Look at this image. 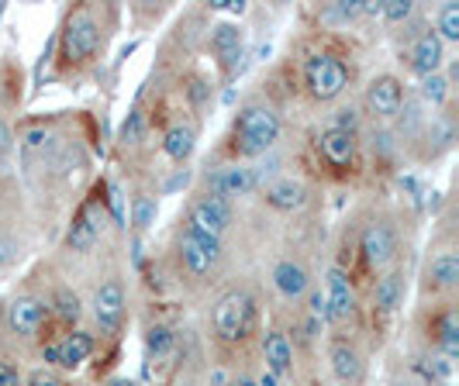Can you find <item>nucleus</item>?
<instances>
[{
    "instance_id": "1",
    "label": "nucleus",
    "mask_w": 459,
    "mask_h": 386,
    "mask_svg": "<svg viewBox=\"0 0 459 386\" xmlns=\"http://www.w3.org/2000/svg\"><path fill=\"white\" fill-rule=\"evenodd\" d=\"M235 138L246 156H263L280 138V117L266 104H246L235 117Z\"/></svg>"
},
{
    "instance_id": "2",
    "label": "nucleus",
    "mask_w": 459,
    "mask_h": 386,
    "mask_svg": "<svg viewBox=\"0 0 459 386\" xmlns=\"http://www.w3.org/2000/svg\"><path fill=\"white\" fill-rule=\"evenodd\" d=\"M255 321V300L249 290H229V294L218 296L214 311H211V324H214V335L221 341H242L253 331Z\"/></svg>"
},
{
    "instance_id": "3",
    "label": "nucleus",
    "mask_w": 459,
    "mask_h": 386,
    "mask_svg": "<svg viewBox=\"0 0 459 386\" xmlns=\"http://www.w3.org/2000/svg\"><path fill=\"white\" fill-rule=\"evenodd\" d=\"M304 87L315 100H339L349 90V66L332 52H315L304 63Z\"/></svg>"
},
{
    "instance_id": "4",
    "label": "nucleus",
    "mask_w": 459,
    "mask_h": 386,
    "mask_svg": "<svg viewBox=\"0 0 459 386\" xmlns=\"http://www.w3.org/2000/svg\"><path fill=\"white\" fill-rule=\"evenodd\" d=\"M100 42H104V35H100V21L93 18V11H87V7L73 11L66 28H63V39H59L63 59H66L69 66H80V63L93 59Z\"/></svg>"
},
{
    "instance_id": "5",
    "label": "nucleus",
    "mask_w": 459,
    "mask_h": 386,
    "mask_svg": "<svg viewBox=\"0 0 459 386\" xmlns=\"http://www.w3.org/2000/svg\"><path fill=\"white\" fill-rule=\"evenodd\" d=\"M231 225V204L221 201V197H211L204 193L201 201H194L190 214H186V231L197 235V238H207V242H221V235L229 231Z\"/></svg>"
},
{
    "instance_id": "6",
    "label": "nucleus",
    "mask_w": 459,
    "mask_h": 386,
    "mask_svg": "<svg viewBox=\"0 0 459 386\" xmlns=\"http://www.w3.org/2000/svg\"><path fill=\"white\" fill-rule=\"evenodd\" d=\"M125 307H128V296H125V283L121 279H108L97 287L93 294V318L100 324V331L115 335L125 321Z\"/></svg>"
},
{
    "instance_id": "7",
    "label": "nucleus",
    "mask_w": 459,
    "mask_h": 386,
    "mask_svg": "<svg viewBox=\"0 0 459 386\" xmlns=\"http://www.w3.org/2000/svg\"><path fill=\"white\" fill-rule=\"evenodd\" d=\"M48 311L52 307H48L46 300H39V296H14L7 304V328L18 339H31V335L42 331V324L48 321Z\"/></svg>"
},
{
    "instance_id": "8",
    "label": "nucleus",
    "mask_w": 459,
    "mask_h": 386,
    "mask_svg": "<svg viewBox=\"0 0 459 386\" xmlns=\"http://www.w3.org/2000/svg\"><path fill=\"white\" fill-rule=\"evenodd\" d=\"M359 252H363L369 270L391 266L394 252H397V235H394V227L387 225V221H369V225L363 227V235H359Z\"/></svg>"
},
{
    "instance_id": "9",
    "label": "nucleus",
    "mask_w": 459,
    "mask_h": 386,
    "mask_svg": "<svg viewBox=\"0 0 459 386\" xmlns=\"http://www.w3.org/2000/svg\"><path fill=\"white\" fill-rule=\"evenodd\" d=\"M404 104V83L394 73H380L373 76L367 87V107L377 117H394Z\"/></svg>"
},
{
    "instance_id": "10",
    "label": "nucleus",
    "mask_w": 459,
    "mask_h": 386,
    "mask_svg": "<svg viewBox=\"0 0 459 386\" xmlns=\"http://www.w3.org/2000/svg\"><path fill=\"white\" fill-rule=\"evenodd\" d=\"M328 365H332V376L342 386H359L363 383V356L352 341L335 339L328 345Z\"/></svg>"
},
{
    "instance_id": "11",
    "label": "nucleus",
    "mask_w": 459,
    "mask_h": 386,
    "mask_svg": "<svg viewBox=\"0 0 459 386\" xmlns=\"http://www.w3.org/2000/svg\"><path fill=\"white\" fill-rule=\"evenodd\" d=\"M211 48H214V56H218V63L225 73H235L238 63H242V48H246V35H242V28L231 21H221L211 28Z\"/></svg>"
},
{
    "instance_id": "12",
    "label": "nucleus",
    "mask_w": 459,
    "mask_h": 386,
    "mask_svg": "<svg viewBox=\"0 0 459 386\" xmlns=\"http://www.w3.org/2000/svg\"><path fill=\"white\" fill-rule=\"evenodd\" d=\"M325 311H328V318L332 324H339V321H349L352 318V311H356V296H352V287H349V276L335 266V270H328V283H325Z\"/></svg>"
},
{
    "instance_id": "13",
    "label": "nucleus",
    "mask_w": 459,
    "mask_h": 386,
    "mask_svg": "<svg viewBox=\"0 0 459 386\" xmlns=\"http://www.w3.org/2000/svg\"><path fill=\"white\" fill-rule=\"evenodd\" d=\"M177 249H180V262L186 266V273L207 276L214 266H218L221 242H207V238H197V235H190V231H186Z\"/></svg>"
},
{
    "instance_id": "14",
    "label": "nucleus",
    "mask_w": 459,
    "mask_h": 386,
    "mask_svg": "<svg viewBox=\"0 0 459 386\" xmlns=\"http://www.w3.org/2000/svg\"><path fill=\"white\" fill-rule=\"evenodd\" d=\"M442 63H446V42L436 35V28L421 31L411 46V69L418 76H432L442 73Z\"/></svg>"
},
{
    "instance_id": "15",
    "label": "nucleus",
    "mask_w": 459,
    "mask_h": 386,
    "mask_svg": "<svg viewBox=\"0 0 459 386\" xmlns=\"http://www.w3.org/2000/svg\"><path fill=\"white\" fill-rule=\"evenodd\" d=\"M100 231H104V210L97 204L83 207L80 214H76V221L69 225V249L73 252H91L97 245V238H100Z\"/></svg>"
},
{
    "instance_id": "16",
    "label": "nucleus",
    "mask_w": 459,
    "mask_h": 386,
    "mask_svg": "<svg viewBox=\"0 0 459 386\" xmlns=\"http://www.w3.org/2000/svg\"><path fill=\"white\" fill-rule=\"evenodd\" d=\"M318 152H322V159L332 169H349L356 162V135L325 128L322 135H318Z\"/></svg>"
},
{
    "instance_id": "17",
    "label": "nucleus",
    "mask_w": 459,
    "mask_h": 386,
    "mask_svg": "<svg viewBox=\"0 0 459 386\" xmlns=\"http://www.w3.org/2000/svg\"><path fill=\"white\" fill-rule=\"evenodd\" d=\"M273 287L280 290V296H287V300H304V296L311 294V276L307 270L294 262V259H283V262H276L273 266Z\"/></svg>"
},
{
    "instance_id": "18",
    "label": "nucleus",
    "mask_w": 459,
    "mask_h": 386,
    "mask_svg": "<svg viewBox=\"0 0 459 386\" xmlns=\"http://www.w3.org/2000/svg\"><path fill=\"white\" fill-rule=\"evenodd\" d=\"M207 183H211V197L229 201V197H238V193H249L253 190L255 173L246 169V166H229V169H218Z\"/></svg>"
},
{
    "instance_id": "19",
    "label": "nucleus",
    "mask_w": 459,
    "mask_h": 386,
    "mask_svg": "<svg viewBox=\"0 0 459 386\" xmlns=\"http://www.w3.org/2000/svg\"><path fill=\"white\" fill-rule=\"evenodd\" d=\"M263 359H266V369L273 376H287L294 369V345L283 331H266L263 335Z\"/></svg>"
},
{
    "instance_id": "20",
    "label": "nucleus",
    "mask_w": 459,
    "mask_h": 386,
    "mask_svg": "<svg viewBox=\"0 0 459 386\" xmlns=\"http://www.w3.org/2000/svg\"><path fill=\"white\" fill-rule=\"evenodd\" d=\"M263 197H266V204L273 207V210H300V207L307 204V186L298 180H273L266 190H263Z\"/></svg>"
},
{
    "instance_id": "21",
    "label": "nucleus",
    "mask_w": 459,
    "mask_h": 386,
    "mask_svg": "<svg viewBox=\"0 0 459 386\" xmlns=\"http://www.w3.org/2000/svg\"><path fill=\"white\" fill-rule=\"evenodd\" d=\"M425 279L432 290H453L459 283V255L456 252H438L425 266Z\"/></svg>"
},
{
    "instance_id": "22",
    "label": "nucleus",
    "mask_w": 459,
    "mask_h": 386,
    "mask_svg": "<svg viewBox=\"0 0 459 386\" xmlns=\"http://www.w3.org/2000/svg\"><path fill=\"white\" fill-rule=\"evenodd\" d=\"M194 149H197V132L190 128V124H173L166 135H162V152L169 156L173 162H186L194 156Z\"/></svg>"
},
{
    "instance_id": "23",
    "label": "nucleus",
    "mask_w": 459,
    "mask_h": 386,
    "mask_svg": "<svg viewBox=\"0 0 459 386\" xmlns=\"http://www.w3.org/2000/svg\"><path fill=\"white\" fill-rule=\"evenodd\" d=\"M432 331H436V345L442 356L456 359L459 356V314L456 307H446L436 321H432Z\"/></svg>"
},
{
    "instance_id": "24",
    "label": "nucleus",
    "mask_w": 459,
    "mask_h": 386,
    "mask_svg": "<svg viewBox=\"0 0 459 386\" xmlns=\"http://www.w3.org/2000/svg\"><path fill=\"white\" fill-rule=\"evenodd\" d=\"M93 356V335L87 331H73L59 341V365L63 369H80Z\"/></svg>"
},
{
    "instance_id": "25",
    "label": "nucleus",
    "mask_w": 459,
    "mask_h": 386,
    "mask_svg": "<svg viewBox=\"0 0 459 386\" xmlns=\"http://www.w3.org/2000/svg\"><path fill=\"white\" fill-rule=\"evenodd\" d=\"M377 307L384 311V314H394L397 307H401V300H404V276L401 273H387L384 279H377Z\"/></svg>"
},
{
    "instance_id": "26",
    "label": "nucleus",
    "mask_w": 459,
    "mask_h": 386,
    "mask_svg": "<svg viewBox=\"0 0 459 386\" xmlns=\"http://www.w3.org/2000/svg\"><path fill=\"white\" fill-rule=\"evenodd\" d=\"M421 369H425V376L436 386H456V359H449V356H442V352L429 356V359L421 363Z\"/></svg>"
},
{
    "instance_id": "27",
    "label": "nucleus",
    "mask_w": 459,
    "mask_h": 386,
    "mask_svg": "<svg viewBox=\"0 0 459 386\" xmlns=\"http://www.w3.org/2000/svg\"><path fill=\"white\" fill-rule=\"evenodd\" d=\"M52 307H56V314L66 321V324H76L80 314H83V304H80V296L73 294L69 287H59L56 290V300H52Z\"/></svg>"
},
{
    "instance_id": "28",
    "label": "nucleus",
    "mask_w": 459,
    "mask_h": 386,
    "mask_svg": "<svg viewBox=\"0 0 459 386\" xmlns=\"http://www.w3.org/2000/svg\"><path fill=\"white\" fill-rule=\"evenodd\" d=\"M436 35L442 42H459V4H442V11H438V28Z\"/></svg>"
},
{
    "instance_id": "29",
    "label": "nucleus",
    "mask_w": 459,
    "mask_h": 386,
    "mask_svg": "<svg viewBox=\"0 0 459 386\" xmlns=\"http://www.w3.org/2000/svg\"><path fill=\"white\" fill-rule=\"evenodd\" d=\"M421 97L432 104V107H442L449 100V80L442 73H432V76H421Z\"/></svg>"
},
{
    "instance_id": "30",
    "label": "nucleus",
    "mask_w": 459,
    "mask_h": 386,
    "mask_svg": "<svg viewBox=\"0 0 459 386\" xmlns=\"http://www.w3.org/2000/svg\"><path fill=\"white\" fill-rule=\"evenodd\" d=\"M411 14H414L411 0H387V4L380 7V18H384V21H391V24H404Z\"/></svg>"
},
{
    "instance_id": "31",
    "label": "nucleus",
    "mask_w": 459,
    "mask_h": 386,
    "mask_svg": "<svg viewBox=\"0 0 459 386\" xmlns=\"http://www.w3.org/2000/svg\"><path fill=\"white\" fill-rule=\"evenodd\" d=\"M145 345H149V352H156V356H166V352L173 348V331H169V328H162V324H156V328H149V335H145Z\"/></svg>"
},
{
    "instance_id": "32",
    "label": "nucleus",
    "mask_w": 459,
    "mask_h": 386,
    "mask_svg": "<svg viewBox=\"0 0 459 386\" xmlns=\"http://www.w3.org/2000/svg\"><path fill=\"white\" fill-rule=\"evenodd\" d=\"M156 201L152 197H135V204H132V221H135L138 227H149L152 221H156Z\"/></svg>"
},
{
    "instance_id": "33",
    "label": "nucleus",
    "mask_w": 459,
    "mask_h": 386,
    "mask_svg": "<svg viewBox=\"0 0 459 386\" xmlns=\"http://www.w3.org/2000/svg\"><path fill=\"white\" fill-rule=\"evenodd\" d=\"M24 386H66V380H63L56 369L42 365V369H31V373L24 376Z\"/></svg>"
},
{
    "instance_id": "34",
    "label": "nucleus",
    "mask_w": 459,
    "mask_h": 386,
    "mask_svg": "<svg viewBox=\"0 0 459 386\" xmlns=\"http://www.w3.org/2000/svg\"><path fill=\"white\" fill-rule=\"evenodd\" d=\"M332 128H335V132L356 135V128H359V111H356V107H339L335 117H332Z\"/></svg>"
},
{
    "instance_id": "35",
    "label": "nucleus",
    "mask_w": 459,
    "mask_h": 386,
    "mask_svg": "<svg viewBox=\"0 0 459 386\" xmlns=\"http://www.w3.org/2000/svg\"><path fill=\"white\" fill-rule=\"evenodd\" d=\"M0 386H24V373L14 363H0Z\"/></svg>"
},
{
    "instance_id": "36",
    "label": "nucleus",
    "mask_w": 459,
    "mask_h": 386,
    "mask_svg": "<svg viewBox=\"0 0 459 386\" xmlns=\"http://www.w3.org/2000/svg\"><path fill=\"white\" fill-rule=\"evenodd\" d=\"M138 138H142V114H132V117H128V124H125V142H132V145H135Z\"/></svg>"
},
{
    "instance_id": "37",
    "label": "nucleus",
    "mask_w": 459,
    "mask_h": 386,
    "mask_svg": "<svg viewBox=\"0 0 459 386\" xmlns=\"http://www.w3.org/2000/svg\"><path fill=\"white\" fill-rule=\"evenodd\" d=\"M14 145V132H11V124L0 117V152H7Z\"/></svg>"
},
{
    "instance_id": "38",
    "label": "nucleus",
    "mask_w": 459,
    "mask_h": 386,
    "mask_svg": "<svg viewBox=\"0 0 459 386\" xmlns=\"http://www.w3.org/2000/svg\"><path fill=\"white\" fill-rule=\"evenodd\" d=\"M311 314H315V318H328V311H325V294H322V290H315V294H311Z\"/></svg>"
},
{
    "instance_id": "39",
    "label": "nucleus",
    "mask_w": 459,
    "mask_h": 386,
    "mask_svg": "<svg viewBox=\"0 0 459 386\" xmlns=\"http://www.w3.org/2000/svg\"><path fill=\"white\" fill-rule=\"evenodd\" d=\"M211 7H218V11H238V14L246 11V4H242V0H214Z\"/></svg>"
},
{
    "instance_id": "40",
    "label": "nucleus",
    "mask_w": 459,
    "mask_h": 386,
    "mask_svg": "<svg viewBox=\"0 0 459 386\" xmlns=\"http://www.w3.org/2000/svg\"><path fill=\"white\" fill-rule=\"evenodd\" d=\"M204 93H207V83H204V80H194V90H190V97H194V100L201 104V100H204Z\"/></svg>"
},
{
    "instance_id": "41",
    "label": "nucleus",
    "mask_w": 459,
    "mask_h": 386,
    "mask_svg": "<svg viewBox=\"0 0 459 386\" xmlns=\"http://www.w3.org/2000/svg\"><path fill=\"white\" fill-rule=\"evenodd\" d=\"M276 380H280V376H273V373H270V369H266V373H263V386H276Z\"/></svg>"
},
{
    "instance_id": "42",
    "label": "nucleus",
    "mask_w": 459,
    "mask_h": 386,
    "mask_svg": "<svg viewBox=\"0 0 459 386\" xmlns=\"http://www.w3.org/2000/svg\"><path fill=\"white\" fill-rule=\"evenodd\" d=\"M111 386H135V383H128V380H111Z\"/></svg>"
},
{
    "instance_id": "43",
    "label": "nucleus",
    "mask_w": 459,
    "mask_h": 386,
    "mask_svg": "<svg viewBox=\"0 0 459 386\" xmlns=\"http://www.w3.org/2000/svg\"><path fill=\"white\" fill-rule=\"evenodd\" d=\"M225 386H238V383H225Z\"/></svg>"
}]
</instances>
